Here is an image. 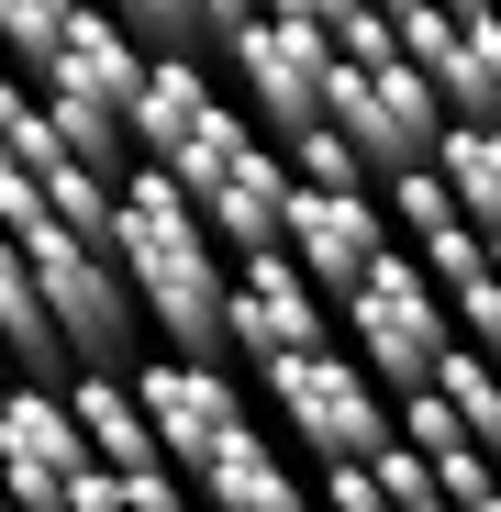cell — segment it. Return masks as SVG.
<instances>
[{"label": "cell", "instance_id": "cell-12", "mask_svg": "<svg viewBox=\"0 0 501 512\" xmlns=\"http://www.w3.org/2000/svg\"><path fill=\"white\" fill-rule=\"evenodd\" d=\"M212 123H223V101H212L201 56H156L145 101H134V156H145V167H179V156H190Z\"/></svg>", "mask_w": 501, "mask_h": 512}, {"label": "cell", "instance_id": "cell-13", "mask_svg": "<svg viewBox=\"0 0 501 512\" xmlns=\"http://www.w3.org/2000/svg\"><path fill=\"white\" fill-rule=\"evenodd\" d=\"M67 401H78V423H90L101 468H167V435H156V412H145L134 368H78Z\"/></svg>", "mask_w": 501, "mask_h": 512}, {"label": "cell", "instance_id": "cell-11", "mask_svg": "<svg viewBox=\"0 0 501 512\" xmlns=\"http://www.w3.org/2000/svg\"><path fill=\"white\" fill-rule=\"evenodd\" d=\"M0 346H12V379H34V390H67L78 379V346H67L45 279L23 268V245H0Z\"/></svg>", "mask_w": 501, "mask_h": 512}, {"label": "cell", "instance_id": "cell-5", "mask_svg": "<svg viewBox=\"0 0 501 512\" xmlns=\"http://www.w3.org/2000/svg\"><path fill=\"white\" fill-rule=\"evenodd\" d=\"M334 123L368 145L379 190H390V179H412V167H435V145H446L457 112L435 101V78L412 56H390V67H334Z\"/></svg>", "mask_w": 501, "mask_h": 512}, {"label": "cell", "instance_id": "cell-23", "mask_svg": "<svg viewBox=\"0 0 501 512\" xmlns=\"http://www.w3.org/2000/svg\"><path fill=\"white\" fill-rule=\"evenodd\" d=\"M446 12H457V23H490V12H501V0H446Z\"/></svg>", "mask_w": 501, "mask_h": 512}, {"label": "cell", "instance_id": "cell-17", "mask_svg": "<svg viewBox=\"0 0 501 512\" xmlns=\"http://www.w3.org/2000/svg\"><path fill=\"white\" fill-rule=\"evenodd\" d=\"M379 201H390V234H412V245H446V234H468V201L446 190V167H412V179H390Z\"/></svg>", "mask_w": 501, "mask_h": 512}, {"label": "cell", "instance_id": "cell-19", "mask_svg": "<svg viewBox=\"0 0 501 512\" xmlns=\"http://www.w3.org/2000/svg\"><path fill=\"white\" fill-rule=\"evenodd\" d=\"M290 167H301V190H379V167H368V145H357L346 123H312V134L290 145Z\"/></svg>", "mask_w": 501, "mask_h": 512}, {"label": "cell", "instance_id": "cell-4", "mask_svg": "<svg viewBox=\"0 0 501 512\" xmlns=\"http://www.w3.org/2000/svg\"><path fill=\"white\" fill-rule=\"evenodd\" d=\"M223 56H234V78H245V101H257L268 145H301L312 123H334V67H346V45H334V34L257 12V23L223 45Z\"/></svg>", "mask_w": 501, "mask_h": 512}, {"label": "cell", "instance_id": "cell-16", "mask_svg": "<svg viewBox=\"0 0 501 512\" xmlns=\"http://www.w3.org/2000/svg\"><path fill=\"white\" fill-rule=\"evenodd\" d=\"M435 167H446V190L468 201V223H479V234H501V123H446Z\"/></svg>", "mask_w": 501, "mask_h": 512}, {"label": "cell", "instance_id": "cell-3", "mask_svg": "<svg viewBox=\"0 0 501 512\" xmlns=\"http://www.w3.org/2000/svg\"><path fill=\"white\" fill-rule=\"evenodd\" d=\"M346 346L379 368V390L390 401H412V390H435V368H446V346H457V312H446V290H435V268L424 256H379V279L346 301Z\"/></svg>", "mask_w": 501, "mask_h": 512}, {"label": "cell", "instance_id": "cell-7", "mask_svg": "<svg viewBox=\"0 0 501 512\" xmlns=\"http://www.w3.org/2000/svg\"><path fill=\"white\" fill-rule=\"evenodd\" d=\"M0 468H12V512H67V490L101 468V446H90L67 390L12 379V401H0Z\"/></svg>", "mask_w": 501, "mask_h": 512}, {"label": "cell", "instance_id": "cell-15", "mask_svg": "<svg viewBox=\"0 0 501 512\" xmlns=\"http://www.w3.org/2000/svg\"><path fill=\"white\" fill-rule=\"evenodd\" d=\"M112 12H123L156 56H201V45L223 56L245 23H257V0H112Z\"/></svg>", "mask_w": 501, "mask_h": 512}, {"label": "cell", "instance_id": "cell-8", "mask_svg": "<svg viewBox=\"0 0 501 512\" xmlns=\"http://www.w3.org/2000/svg\"><path fill=\"white\" fill-rule=\"evenodd\" d=\"M134 390H145L156 435H167V468H190V479H201V457H223L245 423H257V412H245V390H234L223 368H201V357H145Z\"/></svg>", "mask_w": 501, "mask_h": 512}, {"label": "cell", "instance_id": "cell-18", "mask_svg": "<svg viewBox=\"0 0 501 512\" xmlns=\"http://www.w3.org/2000/svg\"><path fill=\"white\" fill-rule=\"evenodd\" d=\"M78 12H90V0H0V34H12V56H23V78H45V67L67 56V34H78Z\"/></svg>", "mask_w": 501, "mask_h": 512}, {"label": "cell", "instance_id": "cell-21", "mask_svg": "<svg viewBox=\"0 0 501 512\" xmlns=\"http://www.w3.org/2000/svg\"><path fill=\"white\" fill-rule=\"evenodd\" d=\"M323 512H390L379 468H323Z\"/></svg>", "mask_w": 501, "mask_h": 512}, {"label": "cell", "instance_id": "cell-22", "mask_svg": "<svg viewBox=\"0 0 501 512\" xmlns=\"http://www.w3.org/2000/svg\"><path fill=\"white\" fill-rule=\"evenodd\" d=\"M257 12H279V23H312V34H346L368 0H257Z\"/></svg>", "mask_w": 501, "mask_h": 512}, {"label": "cell", "instance_id": "cell-14", "mask_svg": "<svg viewBox=\"0 0 501 512\" xmlns=\"http://www.w3.org/2000/svg\"><path fill=\"white\" fill-rule=\"evenodd\" d=\"M201 512H312V490L290 479V457L268 446V423H245L223 457H201Z\"/></svg>", "mask_w": 501, "mask_h": 512}, {"label": "cell", "instance_id": "cell-6", "mask_svg": "<svg viewBox=\"0 0 501 512\" xmlns=\"http://www.w3.org/2000/svg\"><path fill=\"white\" fill-rule=\"evenodd\" d=\"M346 334V301H334L290 245H268V256H234V346L245 357H312V346H334Z\"/></svg>", "mask_w": 501, "mask_h": 512}, {"label": "cell", "instance_id": "cell-20", "mask_svg": "<svg viewBox=\"0 0 501 512\" xmlns=\"http://www.w3.org/2000/svg\"><path fill=\"white\" fill-rule=\"evenodd\" d=\"M446 312L468 323V346H490V357H501V268H479V279H457V290H446Z\"/></svg>", "mask_w": 501, "mask_h": 512}, {"label": "cell", "instance_id": "cell-2", "mask_svg": "<svg viewBox=\"0 0 501 512\" xmlns=\"http://www.w3.org/2000/svg\"><path fill=\"white\" fill-rule=\"evenodd\" d=\"M268 401L290 423V446L323 457V468H379L401 446V401L379 390L368 357L346 346H312V357H268Z\"/></svg>", "mask_w": 501, "mask_h": 512}, {"label": "cell", "instance_id": "cell-9", "mask_svg": "<svg viewBox=\"0 0 501 512\" xmlns=\"http://www.w3.org/2000/svg\"><path fill=\"white\" fill-rule=\"evenodd\" d=\"M290 256H301L334 301H357V290L379 279V256H390V201H379V190H301Z\"/></svg>", "mask_w": 501, "mask_h": 512}, {"label": "cell", "instance_id": "cell-10", "mask_svg": "<svg viewBox=\"0 0 501 512\" xmlns=\"http://www.w3.org/2000/svg\"><path fill=\"white\" fill-rule=\"evenodd\" d=\"M290 212H301V167H290V145H245L223 179L201 190V223L234 245V256H268V245H290Z\"/></svg>", "mask_w": 501, "mask_h": 512}, {"label": "cell", "instance_id": "cell-1", "mask_svg": "<svg viewBox=\"0 0 501 512\" xmlns=\"http://www.w3.org/2000/svg\"><path fill=\"white\" fill-rule=\"evenodd\" d=\"M123 279L145 301V334H167V357H234V279H223V234L201 223V201L167 179V167H134L123 179Z\"/></svg>", "mask_w": 501, "mask_h": 512}, {"label": "cell", "instance_id": "cell-24", "mask_svg": "<svg viewBox=\"0 0 501 512\" xmlns=\"http://www.w3.org/2000/svg\"><path fill=\"white\" fill-rule=\"evenodd\" d=\"M490 268H501V234H490Z\"/></svg>", "mask_w": 501, "mask_h": 512}]
</instances>
